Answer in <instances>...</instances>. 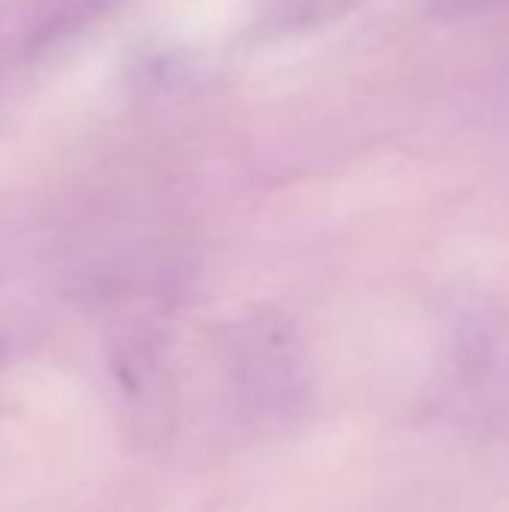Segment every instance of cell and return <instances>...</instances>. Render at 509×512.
<instances>
[{
	"instance_id": "cell-2",
	"label": "cell",
	"mask_w": 509,
	"mask_h": 512,
	"mask_svg": "<svg viewBox=\"0 0 509 512\" xmlns=\"http://www.w3.org/2000/svg\"><path fill=\"white\" fill-rule=\"evenodd\" d=\"M111 3L114 0H48L42 9H36V18L27 27L24 51L39 54L54 48L60 39L75 36L84 24L102 15Z\"/></svg>"
},
{
	"instance_id": "cell-1",
	"label": "cell",
	"mask_w": 509,
	"mask_h": 512,
	"mask_svg": "<svg viewBox=\"0 0 509 512\" xmlns=\"http://www.w3.org/2000/svg\"><path fill=\"white\" fill-rule=\"evenodd\" d=\"M249 396L264 411H294L306 396V366L294 327L282 318H258L240 330L234 345Z\"/></svg>"
},
{
	"instance_id": "cell-3",
	"label": "cell",
	"mask_w": 509,
	"mask_h": 512,
	"mask_svg": "<svg viewBox=\"0 0 509 512\" xmlns=\"http://www.w3.org/2000/svg\"><path fill=\"white\" fill-rule=\"evenodd\" d=\"M450 9H480V6H495V3H504V0H438Z\"/></svg>"
}]
</instances>
